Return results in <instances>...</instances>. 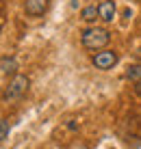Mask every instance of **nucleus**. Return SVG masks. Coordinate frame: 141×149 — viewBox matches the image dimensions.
<instances>
[{"instance_id":"1","label":"nucleus","mask_w":141,"mask_h":149,"mask_svg":"<svg viewBox=\"0 0 141 149\" xmlns=\"http://www.w3.org/2000/svg\"><path fill=\"white\" fill-rule=\"evenodd\" d=\"M109 41H111V35L102 26H89V28H85L80 33V43H82V48L89 50V52H100V50H104L109 45Z\"/></svg>"},{"instance_id":"2","label":"nucleus","mask_w":141,"mask_h":149,"mask_svg":"<svg viewBox=\"0 0 141 149\" xmlns=\"http://www.w3.org/2000/svg\"><path fill=\"white\" fill-rule=\"evenodd\" d=\"M28 84H30V80H28V76H24V74H15L11 76V80H9V84L4 86V93L2 97L4 100H20L26 91H28Z\"/></svg>"},{"instance_id":"3","label":"nucleus","mask_w":141,"mask_h":149,"mask_svg":"<svg viewBox=\"0 0 141 149\" xmlns=\"http://www.w3.org/2000/svg\"><path fill=\"white\" fill-rule=\"evenodd\" d=\"M93 67L96 69H102V71H106V69H113L117 65V52L115 50H100V52H96L93 54Z\"/></svg>"},{"instance_id":"4","label":"nucleus","mask_w":141,"mask_h":149,"mask_svg":"<svg viewBox=\"0 0 141 149\" xmlns=\"http://www.w3.org/2000/svg\"><path fill=\"white\" fill-rule=\"evenodd\" d=\"M48 4H50V0H24V11L30 17H39V15L46 13Z\"/></svg>"},{"instance_id":"5","label":"nucleus","mask_w":141,"mask_h":149,"mask_svg":"<svg viewBox=\"0 0 141 149\" xmlns=\"http://www.w3.org/2000/svg\"><path fill=\"white\" fill-rule=\"evenodd\" d=\"M98 13H100V19L104 24L113 22V19H115V13H117L115 2H113V0H102V2L98 4Z\"/></svg>"},{"instance_id":"6","label":"nucleus","mask_w":141,"mask_h":149,"mask_svg":"<svg viewBox=\"0 0 141 149\" xmlns=\"http://www.w3.org/2000/svg\"><path fill=\"white\" fill-rule=\"evenodd\" d=\"M0 69H2V74L15 76L18 74V61H15L13 56H2V58H0Z\"/></svg>"},{"instance_id":"7","label":"nucleus","mask_w":141,"mask_h":149,"mask_svg":"<svg viewBox=\"0 0 141 149\" xmlns=\"http://www.w3.org/2000/svg\"><path fill=\"white\" fill-rule=\"evenodd\" d=\"M80 17L85 19L87 24H96V19H100V13H98V7L96 4H87L85 9L80 11Z\"/></svg>"},{"instance_id":"8","label":"nucleus","mask_w":141,"mask_h":149,"mask_svg":"<svg viewBox=\"0 0 141 149\" xmlns=\"http://www.w3.org/2000/svg\"><path fill=\"white\" fill-rule=\"evenodd\" d=\"M126 78L139 82V80H141V65H135V67H130V69L126 71Z\"/></svg>"},{"instance_id":"9","label":"nucleus","mask_w":141,"mask_h":149,"mask_svg":"<svg viewBox=\"0 0 141 149\" xmlns=\"http://www.w3.org/2000/svg\"><path fill=\"white\" fill-rule=\"evenodd\" d=\"M7 136H9V123L4 119H0V143H2Z\"/></svg>"},{"instance_id":"10","label":"nucleus","mask_w":141,"mask_h":149,"mask_svg":"<svg viewBox=\"0 0 141 149\" xmlns=\"http://www.w3.org/2000/svg\"><path fill=\"white\" fill-rule=\"evenodd\" d=\"M67 149H89V145H87L85 141H74V143H72V145L67 147Z\"/></svg>"},{"instance_id":"11","label":"nucleus","mask_w":141,"mask_h":149,"mask_svg":"<svg viewBox=\"0 0 141 149\" xmlns=\"http://www.w3.org/2000/svg\"><path fill=\"white\" fill-rule=\"evenodd\" d=\"M133 89H135V93H137V95L141 97V80H139V82H135V86H133Z\"/></svg>"},{"instance_id":"12","label":"nucleus","mask_w":141,"mask_h":149,"mask_svg":"<svg viewBox=\"0 0 141 149\" xmlns=\"http://www.w3.org/2000/svg\"><path fill=\"white\" fill-rule=\"evenodd\" d=\"M133 149H141V138H137V141L133 143Z\"/></svg>"},{"instance_id":"13","label":"nucleus","mask_w":141,"mask_h":149,"mask_svg":"<svg viewBox=\"0 0 141 149\" xmlns=\"http://www.w3.org/2000/svg\"><path fill=\"white\" fill-rule=\"evenodd\" d=\"M0 30H2V26H0Z\"/></svg>"}]
</instances>
